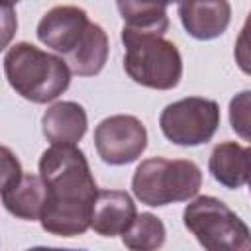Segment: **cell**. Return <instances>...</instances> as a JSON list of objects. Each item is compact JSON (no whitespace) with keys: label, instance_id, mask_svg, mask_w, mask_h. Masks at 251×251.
<instances>
[{"label":"cell","instance_id":"10","mask_svg":"<svg viewBox=\"0 0 251 251\" xmlns=\"http://www.w3.org/2000/svg\"><path fill=\"white\" fill-rule=\"evenodd\" d=\"M178 18L186 33L198 41L220 37L231 22V6L227 0H182Z\"/></svg>","mask_w":251,"mask_h":251},{"label":"cell","instance_id":"18","mask_svg":"<svg viewBox=\"0 0 251 251\" xmlns=\"http://www.w3.org/2000/svg\"><path fill=\"white\" fill-rule=\"evenodd\" d=\"M233 57H235L239 71L251 76V12L247 14L245 24H243V27L235 39Z\"/></svg>","mask_w":251,"mask_h":251},{"label":"cell","instance_id":"4","mask_svg":"<svg viewBox=\"0 0 251 251\" xmlns=\"http://www.w3.org/2000/svg\"><path fill=\"white\" fill-rule=\"evenodd\" d=\"M200 186L202 171L188 159H145L137 165L131 178L135 198L151 208L190 200L198 194Z\"/></svg>","mask_w":251,"mask_h":251},{"label":"cell","instance_id":"2","mask_svg":"<svg viewBox=\"0 0 251 251\" xmlns=\"http://www.w3.org/2000/svg\"><path fill=\"white\" fill-rule=\"evenodd\" d=\"M4 73L16 94L33 104H47L69 88L73 71L65 59L20 41L6 49Z\"/></svg>","mask_w":251,"mask_h":251},{"label":"cell","instance_id":"17","mask_svg":"<svg viewBox=\"0 0 251 251\" xmlns=\"http://www.w3.org/2000/svg\"><path fill=\"white\" fill-rule=\"evenodd\" d=\"M229 126L243 141L251 143V90H241L229 100Z\"/></svg>","mask_w":251,"mask_h":251},{"label":"cell","instance_id":"13","mask_svg":"<svg viewBox=\"0 0 251 251\" xmlns=\"http://www.w3.org/2000/svg\"><path fill=\"white\" fill-rule=\"evenodd\" d=\"M208 169L216 182L235 190L247 182V173H249L247 149H243L235 141L218 143L210 153Z\"/></svg>","mask_w":251,"mask_h":251},{"label":"cell","instance_id":"6","mask_svg":"<svg viewBox=\"0 0 251 251\" xmlns=\"http://www.w3.org/2000/svg\"><path fill=\"white\" fill-rule=\"evenodd\" d=\"M220 126V106L216 100L188 96L176 100L159 116L163 135L180 147H196L208 143Z\"/></svg>","mask_w":251,"mask_h":251},{"label":"cell","instance_id":"11","mask_svg":"<svg viewBox=\"0 0 251 251\" xmlns=\"http://www.w3.org/2000/svg\"><path fill=\"white\" fill-rule=\"evenodd\" d=\"M135 218H137V210L127 192L98 190L92 212V229L98 235L104 237L122 235L129 229Z\"/></svg>","mask_w":251,"mask_h":251},{"label":"cell","instance_id":"19","mask_svg":"<svg viewBox=\"0 0 251 251\" xmlns=\"http://www.w3.org/2000/svg\"><path fill=\"white\" fill-rule=\"evenodd\" d=\"M247 159H249V173H247V184H249V190H251V147L247 149Z\"/></svg>","mask_w":251,"mask_h":251},{"label":"cell","instance_id":"3","mask_svg":"<svg viewBox=\"0 0 251 251\" xmlns=\"http://www.w3.org/2000/svg\"><path fill=\"white\" fill-rule=\"evenodd\" d=\"M124 71L127 76L153 90H171L182 78V57L176 45L161 33L122 27Z\"/></svg>","mask_w":251,"mask_h":251},{"label":"cell","instance_id":"15","mask_svg":"<svg viewBox=\"0 0 251 251\" xmlns=\"http://www.w3.org/2000/svg\"><path fill=\"white\" fill-rule=\"evenodd\" d=\"M118 12L126 25L139 31H153L165 35L169 29L167 6L171 0H116Z\"/></svg>","mask_w":251,"mask_h":251},{"label":"cell","instance_id":"8","mask_svg":"<svg viewBox=\"0 0 251 251\" xmlns=\"http://www.w3.org/2000/svg\"><path fill=\"white\" fill-rule=\"evenodd\" d=\"M2 204L4 208L25 222L41 218L45 204V184L39 175L24 173L18 157L4 145L2 147Z\"/></svg>","mask_w":251,"mask_h":251},{"label":"cell","instance_id":"1","mask_svg":"<svg viewBox=\"0 0 251 251\" xmlns=\"http://www.w3.org/2000/svg\"><path fill=\"white\" fill-rule=\"evenodd\" d=\"M39 176L45 184V204L39 218L43 231L75 237L92 227L98 186L76 145L51 143L39 157Z\"/></svg>","mask_w":251,"mask_h":251},{"label":"cell","instance_id":"7","mask_svg":"<svg viewBox=\"0 0 251 251\" xmlns=\"http://www.w3.org/2000/svg\"><path fill=\"white\" fill-rule=\"evenodd\" d=\"M94 147L106 165H129L147 149V129L135 116L116 114L96 126Z\"/></svg>","mask_w":251,"mask_h":251},{"label":"cell","instance_id":"20","mask_svg":"<svg viewBox=\"0 0 251 251\" xmlns=\"http://www.w3.org/2000/svg\"><path fill=\"white\" fill-rule=\"evenodd\" d=\"M2 2V8H12V6H16L20 0H0Z\"/></svg>","mask_w":251,"mask_h":251},{"label":"cell","instance_id":"9","mask_svg":"<svg viewBox=\"0 0 251 251\" xmlns=\"http://www.w3.org/2000/svg\"><path fill=\"white\" fill-rule=\"evenodd\" d=\"M88 14L78 6H55L37 24V39L55 53L69 57L90 27Z\"/></svg>","mask_w":251,"mask_h":251},{"label":"cell","instance_id":"16","mask_svg":"<svg viewBox=\"0 0 251 251\" xmlns=\"http://www.w3.org/2000/svg\"><path fill=\"white\" fill-rule=\"evenodd\" d=\"M165 237H167L165 224L161 222V218H157L151 212L137 214V218L133 220L129 229L126 233H122L124 245L127 249H133V251L159 249V247H163Z\"/></svg>","mask_w":251,"mask_h":251},{"label":"cell","instance_id":"21","mask_svg":"<svg viewBox=\"0 0 251 251\" xmlns=\"http://www.w3.org/2000/svg\"><path fill=\"white\" fill-rule=\"evenodd\" d=\"M173 2H178V4H180V2H182V0H171V4H173Z\"/></svg>","mask_w":251,"mask_h":251},{"label":"cell","instance_id":"12","mask_svg":"<svg viewBox=\"0 0 251 251\" xmlns=\"http://www.w3.org/2000/svg\"><path fill=\"white\" fill-rule=\"evenodd\" d=\"M41 129L51 143L76 145L88 129V118L78 102L63 100L45 110L41 118Z\"/></svg>","mask_w":251,"mask_h":251},{"label":"cell","instance_id":"5","mask_svg":"<svg viewBox=\"0 0 251 251\" xmlns=\"http://www.w3.org/2000/svg\"><path fill=\"white\" fill-rule=\"evenodd\" d=\"M184 227L210 251L251 249V229L220 198L196 196L182 212Z\"/></svg>","mask_w":251,"mask_h":251},{"label":"cell","instance_id":"14","mask_svg":"<svg viewBox=\"0 0 251 251\" xmlns=\"http://www.w3.org/2000/svg\"><path fill=\"white\" fill-rule=\"evenodd\" d=\"M108 49L110 47H108L106 31L102 29V25L92 22L84 39L80 41V45L69 57H65V61L75 75L94 76L104 69V65L108 61Z\"/></svg>","mask_w":251,"mask_h":251}]
</instances>
